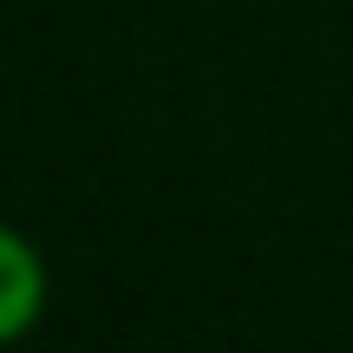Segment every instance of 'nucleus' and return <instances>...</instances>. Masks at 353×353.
<instances>
[{
    "label": "nucleus",
    "mask_w": 353,
    "mask_h": 353,
    "mask_svg": "<svg viewBox=\"0 0 353 353\" xmlns=\"http://www.w3.org/2000/svg\"><path fill=\"white\" fill-rule=\"evenodd\" d=\"M46 301H52L46 255L33 249V236H20L13 223H0V353L20 347L26 334L46 321Z\"/></svg>",
    "instance_id": "obj_1"
}]
</instances>
